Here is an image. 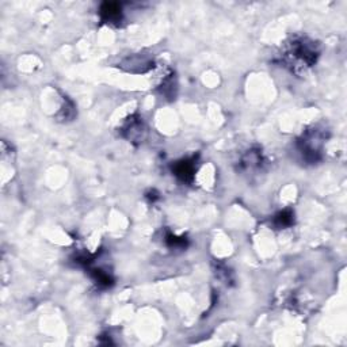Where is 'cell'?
I'll list each match as a JSON object with an SVG mask.
<instances>
[{
    "instance_id": "cell-3",
    "label": "cell",
    "mask_w": 347,
    "mask_h": 347,
    "mask_svg": "<svg viewBox=\"0 0 347 347\" xmlns=\"http://www.w3.org/2000/svg\"><path fill=\"white\" fill-rule=\"evenodd\" d=\"M126 132H128L126 137L129 140H138V141L143 140V136H141V133H144L143 121H140V119H130V122L126 126Z\"/></svg>"
},
{
    "instance_id": "cell-5",
    "label": "cell",
    "mask_w": 347,
    "mask_h": 347,
    "mask_svg": "<svg viewBox=\"0 0 347 347\" xmlns=\"http://www.w3.org/2000/svg\"><path fill=\"white\" fill-rule=\"evenodd\" d=\"M276 221L278 223L280 227H288V225L291 224L293 216H291L290 212H282V213H280V215L277 216Z\"/></svg>"
},
{
    "instance_id": "cell-4",
    "label": "cell",
    "mask_w": 347,
    "mask_h": 347,
    "mask_svg": "<svg viewBox=\"0 0 347 347\" xmlns=\"http://www.w3.org/2000/svg\"><path fill=\"white\" fill-rule=\"evenodd\" d=\"M193 173H194V167L190 162H180L175 166V175H178L179 178L183 180L191 178Z\"/></svg>"
},
{
    "instance_id": "cell-1",
    "label": "cell",
    "mask_w": 347,
    "mask_h": 347,
    "mask_svg": "<svg viewBox=\"0 0 347 347\" xmlns=\"http://www.w3.org/2000/svg\"><path fill=\"white\" fill-rule=\"evenodd\" d=\"M289 58L294 62H298L300 65H311L316 60V53L313 49L306 45L305 42H294L289 52L286 53Z\"/></svg>"
},
{
    "instance_id": "cell-2",
    "label": "cell",
    "mask_w": 347,
    "mask_h": 347,
    "mask_svg": "<svg viewBox=\"0 0 347 347\" xmlns=\"http://www.w3.org/2000/svg\"><path fill=\"white\" fill-rule=\"evenodd\" d=\"M101 15L103 21L117 22L121 18V5L116 3H105L101 8Z\"/></svg>"
}]
</instances>
